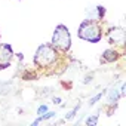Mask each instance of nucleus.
<instances>
[{
	"mask_svg": "<svg viewBox=\"0 0 126 126\" xmlns=\"http://www.w3.org/2000/svg\"><path fill=\"white\" fill-rule=\"evenodd\" d=\"M55 56H56L55 49H53L52 46H49V45H43V46H40V47L37 49L34 61H36L37 65L45 67V65H49L50 62L55 61Z\"/></svg>",
	"mask_w": 126,
	"mask_h": 126,
	"instance_id": "3",
	"label": "nucleus"
},
{
	"mask_svg": "<svg viewBox=\"0 0 126 126\" xmlns=\"http://www.w3.org/2000/svg\"><path fill=\"white\" fill-rule=\"evenodd\" d=\"M101 96H102V94H98V95H95V96H94V98L91 99V104H95V102H96V101H98V99H99Z\"/></svg>",
	"mask_w": 126,
	"mask_h": 126,
	"instance_id": "9",
	"label": "nucleus"
},
{
	"mask_svg": "<svg viewBox=\"0 0 126 126\" xmlns=\"http://www.w3.org/2000/svg\"><path fill=\"white\" fill-rule=\"evenodd\" d=\"M59 101H61L59 98H53V102H55V104H59Z\"/></svg>",
	"mask_w": 126,
	"mask_h": 126,
	"instance_id": "12",
	"label": "nucleus"
},
{
	"mask_svg": "<svg viewBox=\"0 0 126 126\" xmlns=\"http://www.w3.org/2000/svg\"><path fill=\"white\" fill-rule=\"evenodd\" d=\"M70 43H71V39H70L68 28L65 25H58L55 28V33H53V37H52V45L55 47L61 49V50H68Z\"/></svg>",
	"mask_w": 126,
	"mask_h": 126,
	"instance_id": "1",
	"label": "nucleus"
},
{
	"mask_svg": "<svg viewBox=\"0 0 126 126\" xmlns=\"http://www.w3.org/2000/svg\"><path fill=\"white\" fill-rule=\"evenodd\" d=\"M110 40L114 43H123L125 40V31L122 28H113L110 33Z\"/></svg>",
	"mask_w": 126,
	"mask_h": 126,
	"instance_id": "5",
	"label": "nucleus"
},
{
	"mask_svg": "<svg viewBox=\"0 0 126 126\" xmlns=\"http://www.w3.org/2000/svg\"><path fill=\"white\" fill-rule=\"evenodd\" d=\"M12 55V47L9 45H0V70L9 67Z\"/></svg>",
	"mask_w": 126,
	"mask_h": 126,
	"instance_id": "4",
	"label": "nucleus"
},
{
	"mask_svg": "<svg viewBox=\"0 0 126 126\" xmlns=\"http://www.w3.org/2000/svg\"><path fill=\"white\" fill-rule=\"evenodd\" d=\"M77 34H79L80 39L88 40V42H98L101 39L99 27L95 22H91V21H83L79 31H77Z\"/></svg>",
	"mask_w": 126,
	"mask_h": 126,
	"instance_id": "2",
	"label": "nucleus"
},
{
	"mask_svg": "<svg viewBox=\"0 0 126 126\" xmlns=\"http://www.w3.org/2000/svg\"><path fill=\"white\" fill-rule=\"evenodd\" d=\"M46 110H47V108H46V105H42V107H39V111H37V113L42 116L43 113H46Z\"/></svg>",
	"mask_w": 126,
	"mask_h": 126,
	"instance_id": "10",
	"label": "nucleus"
},
{
	"mask_svg": "<svg viewBox=\"0 0 126 126\" xmlns=\"http://www.w3.org/2000/svg\"><path fill=\"white\" fill-rule=\"evenodd\" d=\"M77 110H79V105H77V107H76V108H74V110H73V111L68 114V116H67V119H71V117H74V114H76V111H77Z\"/></svg>",
	"mask_w": 126,
	"mask_h": 126,
	"instance_id": "11",
	"label": "nucleus"
},
{
	"mask_svg": "<svg viewBox=\"0 0 126 126\" xmlns=\"http://www.w3.org/2000/svg\"><path fill=\"white\" fill-rule=\"evenodd\" d=\"M96 120H98V117L94 116V117H89V119L86 120V123H88V125H96Z\"/></svg>",
	"mask_w": 126,
	"mask_h": 126,
	"instance_id": "8",
	"label": "nucleus"
},
{
	"mask_svg": "<svg viewBox=\"0 0 126 126\" xmlns=\"http://www.w3.org/2000/svg\"><path fill=\"white\" fill-rule=\"evenodd\" d=\"M116 58H117V53L114 50H105L104 52V56H102L104 61H114Z\"/></svg>",
	"mask_w": 126,
	"mask_h": 126,
	"instance_id": "6",
	"label": "nucleus"
},
{
	"mask_svg": "<svg viewBox=\"0 0 126 126\" xmlns=\"http://www.w3.org/2000/svg\"><path fill=\"white\" fill-rule=\"evenodd\" d=\"M119 96H120V94H119L116 89H113V91L110 92V96H108V101H110V104H113V101L116 102V99H117Z\"/></svg>",
	"mask_w": 126,
	"mask_h": 126,
	"instance_id": "7",
	"label": "nucleus"
}]
</instances>
